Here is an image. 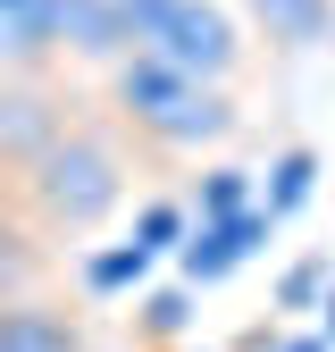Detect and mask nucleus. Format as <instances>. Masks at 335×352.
I'll return each mask as SVG.
<instances>
[{"mask_svg":"<svg viewBox=\"0 0 335 352\" xmlns=\"http://www.w3.org/2000/svg\"><path fill=\"white\" fill-rule=\"evenodd\" d=\"M109 109L117 126L135 143L151 151H209V143H227L235 135V101H227V84H209L193 67H168L151 51H126L109 67Z\"/></svg>","mask_w":335,"mask_h":352,"instance_id":"nucleus-1","label":"nucleus"},{"mask_svg":"<svg viewBox=\"0 0 335 352\" xmlns=\"http://www.w3.org/2000/svg\"><path fill=\"white\" fill-rule=\"evenodd\" d=\"M117 201H126V160L109 151L101 126H59L25 160V210L42 235H93Z\"/></svg>","mask_w":335,"mask_h":352,"instance_id":"nucleus-2","label":"nucleus"},{"mask_svg":"<svg viewBox=\"0 0 335 352\" xmlns=\"http://www.w3.org/2000/svg\"><path fill=\"white\" fill-rule=\"evenodd\" d=\"M117 9H126V42L168 67H193L209 84H227L243 67V34L218 0H117Z\"/></svg>","mask_w":335,"mask_h":352,"instance_id":"nucleus-3","label":"nucleus"},{"mask_svg":"<svg viewBox=\"0 0 335 352\" xmlns=\"http://www.w3.org/2000/svg\"><path fill=\"white\" fill-rule=\"evenodd\" d=\"M268 227H277V218H268L260 201L235 210V218H193V235H185V252H176V260H185V285H218V277H235L243 260L268 243Z\"/></svg>","mask_w":335,"mask_h":352,"instance_id":"nucleus-4","label":"nucleus"},{"mask_svg":"<svg viewBox=\"0 0 335 352\" xmlns=\"http://www.w3.org/2000/svg\"><path fill=\"white\" fill-rule=\"evenodd\" d=\"M67 59L59 0H0V76H42Z\"/></svg>","mask_w":335,"mask_h":352,"instance_id":"nucleus-5","label":"nucleus"},{"mask_svg":"<svg viewBox=\"0 0 335 352\" xmlns=\"http://www.w3.org/2000/svg\"><path fill=\"white\" fill-rule=\"evenodd\" d=\"M0 352H93V336L51 302H0Z\"/></svg>","mask_w":335,"mask_h":352,"instance_id":"nucleus-6","label":"nucleus"},{"mask_svg":"<svg viewBox=\"0 0 335 352\" xmlns=\"http://www.w3.org/2000/svg\"><path fill=\"white\" fill-rule=\"evenodd\" d=\"M59 34H67V51L76 59H101V67H117L135 42H126V9L117 0H59Z\"/></svg>","mask_w":335,"mask_h":352,"instance_id":"nucleus-7","label":"nucleus"},{"mask_svg":"<svg viewBox=\"0 0 335 352\" xmlns=\"http://www.w3.org/2000/svg\"><path fill=\"white\" fill-rule=\"evenodd\" d=\"M243 17L260 25L277 51H319L335 34V0H243Z\"/></svg>","mask_w":335,"mask_h":352,"instance_id":"nucleus-8","label":"nucleus"},{"mask_svg":"<svg viewBox=\"0 0 335 352\" xmlns=\"http://www.w3.org/2000/svg\"><path fill=\"white\" fill-rule=\"evenodd\" d=\"M268 176H277V185H268V201H260V210H268V218H293V210L310 201V176H319V151H285V160H277Z\"/></svg>","mask_w":335,"mask_h":352,"instance_id":"nucleus-9","label":"nucleus"},{"mask_svg":"<svg viewBox=\"0 0 335 352\" xmlns=\"http://www.w3.org/2000/svg\"><path fill=\"white\" fill-rule=\"evenodd\" d=\"M151 260H159V252H143V243H117V252H93V260H84V285H93V294H117V285H135V277L151 269Z\"/></svg>","mask_w":335,"mask_h":352,"instance_id":"nucleus-10","label":"nucleus"},{"mask_svg":"<svg viewBox=\"0 0 335 352\" xmlns=\"http://www.w3.org/2000/svg\"><path fill=\"white\" fill-rule=\"evenodd\" d=\"M185 235H193V210H185V201H151V210L135 218V243H143V252H185Z\"/></svg>","mask_w":335,"mask_h":352,"instance_id":"nucleus-11","label":"nucleus"},{"mask_svg":"<svg viewBox=\"0 0 335 352\" xmlns=\"http://www.w3.org/2000/svg\"><path fill=\"white\" fill-rule=\"evenodd\" d=\"M235 210H251V185H243V168H209V185H201L193 218H235Z\"/></svg>","mask_w":335,"mask_h":352,"instance_id":"nucleus-12","label":"nucleus"},{"mask_svg":"<svg viewBox=\"0 0 335 352\" xmlns=\"http://www.w3.org/2000/svg\"><path fill=\"white\" fill-rule=\"evenodd\" d=\"M185 319H193V294H185V285H176V294H159V302H151V336H176Z\"/></svg>","mask_w":335,"mask_h":352,"instance_id":"nucleus-13","label":"nucleus"},{"mask_svg":"<svg viewBox=\"0 0 335 352\" xmlns=\"http://www.w3.org/2000/svg\"><path fill=\"white\" fill-rule=\"evenodd\" d=\"M327 269H335V260H302V269L285 277V311H302V302L319 294V277H327Z\"/></svg>","mask_w":335,"mask_h":352,"instance_id":"nucleus-14","label":"nucleus"},{"mask_svg":"<svg viewBox=\"0 0 335 352\" xmlns=\"http://www.w3.org/2000/svg\"><path fill=\"white\" fill-rule=\"evenodd\" d=\"M327 344H335V336H302V344H285V352H327Z\"/></svg>","mask_w":335,"mask_h":352,"instance_id":"nucleus-15","label":"nucleus"},{"mask_svg":"<svg viewBox=\"0 0 335 352\" xmlns=\"http://www.w3.org/2000/svg\"><path fill=\"white\" fill-rule=\"evenodd\" d=\"M327 336H335V285H327Z\"/></svg>","mask_w":335,"mask_h":352,"instance_id":"nucleus-16","label":"nucleus"}]
</instances>
